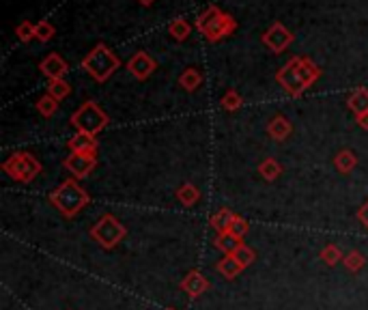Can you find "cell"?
<instances>
[{"instance_id": "1", "label": "cell", "mask_w": 368, "mask_h": 310, "mask_svg": "<svg viewBox=\"0 0 368 310\" xmlns=\"http://www.w3.org/2000/svg\"><path fill=\"white\" fill-rule=\"evenodd\" d=\"M321 78V67L308 56H293L276 73V80L287 95L302 97Z\"/></svg>"}, {"instance_id": "2", "label": "cell", "mask_w": 368, "mask_h": 310, "mask_svg": "<svg viewBox=\"0 0 368 310\" xmlns=\"http://www.w3.org/2000/svg\"><path fill=\"white\" fill-rule=\"evenodd\" d=\"M50 203L56 207V211H59L63 218L69 220V218H76L84 207L91 203V196H89L87 190L80 185L78 179L69 177L50 194Z\"/></svg>"}, {"instance_id": "3", "label": "cell", "mask_w": 368, "mask_h": 310, "mask_svg": "<svg viewBox=\"0 0 368 310\" xmlns=\"http://www.w3.org/2000/svg\"><path fill=\"white\" fill-rule=\"evenodd\" d=\"M196 28L209 43H218L226 37H231L237 31V20L231 13H226L220 7L211 5L196 17Z\"/></svg>"}, {"instance_id": "4", "label": "cell", "mask_w": 368, "mask_h": 310, "mask_svg": "<svg viewBox=\"0 0 368 310\" xmlns=\"http://www.w3.org/2000/svg\"><path fill=\"white\" fill-rule=\"evenodd\" d=\"M121 67L119 56L112 52L106 43H97L87 56L82 59V69L87 71L95 82H106Z\"/></svg>"}, {"instance_id": "5", "label": "cell", "mask_w": 368, "mask_h": 310, "mask_svg": "<svg viewBox=\"0 0 368 310\" xmlns=\"http://www.w3.org/2000/svg\"><path fill=\"white\" fill-rule=\"evenodd\" d=\"M43 171L41 162L26 151H15L3 162V173H7L17 183H33Z\"/></svg>"}, {"instance_id": "6", "label": "cell", "mask_w": 368, "mask_h": 310, "mask_svg": "<svg viewBox=\"0 0 368 310\" xmlns=\"http://www.w3.org/2000/svg\"><path fill=\"white\" fill-rule=\"evenodd\" d=\"M110 123L106 112L93 101H84L73 115H71V125L80 132V134H87V136H97L99 132H104V127Z\"/></svg>"}, {"instance_id": "7", "label": "cell", "mask_w": 368, "mask_h": 310, "mask_svg": "<svg viewBox=\"0 0 368 310\" xmlns=\"http://www.w3.org/2000/svg\"><path fill=\"white\" fill-rule=\"evenodd\" d=\"M91 237L104 250H112V248H117L127 237V227H125V224L117 216L104 213L91 227Z\"/></svg>"}, {"instance_id": "8", "label": "cell", "mask_w": 368, "mask_h": 310, "mask_svg": "<svg viewBox=\"0 0 368 310\" xmlns=\"http://www.w3.org/2000/svg\"><path fill=\"white\" fill-rule=\"evenodd\" d=\"M261 41H263V45H265L269 52L280 54V52H285V50L295 41V35H293L282 22H274V24L267 28V31L263 33Z\"/></svg>"}, {"instance_id": "9", "label": "cell", "mask_w": 368, "mask_h": 310, "mask_svg": "<svg viewBox=\"0 0 368 310\" xmlns=\"http://www.w3.org/2000/svg\"><path fill=\"white\" fill-rule=\"evenodd\" d=\"M65 171L73 177V179H87L97 166V155H87V153H71L63 160Z\"/></svg>"}, {"instance_id": "10", "label": "cell", "mask_w": 368, "mask_h": 310, "mask_svg": "<svg viewBox=\"0 0 368 310\" xmlns=\"http://www.w3.org/2000/svg\"><path fill=\"white\" fill-rule=\"evenodd\" d=\"M157 69V63L149 56V52H136L132 59L127 61V71L136 78V80H149L151 73Z\"/></svg>"}, {"instance_id": "11", "label": "cell", "mask_w": 368, "mask_h": 310, "mask_svg": "<svg viewBox=\"0 0 368 310\" xmlns=\"http://www.w3.org/2000/svg\"><path fill=\"white\" fill-rule=\"evenodd\" d=\"M209 280L198 272V269H190L185 276H183V280L179 283V289L187 295V297H192V300H196V297H201L203 293H207L209 291Z\"/></svg>"}, {"instance_id": "12", "label": "cell", "mask_w": 368, "mask_h": 310, "mask_svg": "<svg viewBox=\"0 0 368 310\" xmlns=\"http://www.w3.org/2000/svg\"><path fill=\"white\" fill-rule=\"evenodd\" d=\"M39 71H41L48 80H63V78L67 76V71H69V65H67V61L63 59L61 54L52 52V54L45 56V59H41Z\"/></svg>"}, {"instance_id": "13", "label": "cell", "mask_w": 368, "mask_h": 310, "mask_svg": "<svg viewBox=\"0 0 368 310\" xmlns=\"http://www.w3.org/2000/svg\"><path fill=\"white\" fill-rule=\"evenodd\" d=\"M267 136L271 140H276V143H285V140L293 134V125L291 121L285 117V115H276L267 121Z\"/></svg>"}, {"instance_id": "14", "label": "cell", "mask_w": 368, "mask_h": 310, "mask_svg": "<svg viewBox=\"0 0 368 310\" xmlns=\"http://www.w3.org/2000/svg\"><path fill=\"white\" fill-rule=\"evenodd\" d=\"M67 147L71 153H87V155H97V149H99L95 136H87V134H80V132L69 138Z\"/></svg>"}, {"instance_id": "15", "label": "cell", "mask_w": 368, "mask_h": 310, "mask_svg": "<svg viewBox=\"0 0 368 310\" xmlns=\"http://www.w3.org/2000/svg\"><path fill=\"white\" fill-rule=\"evenodd\" d=\"M243 269H246V267H243L233 255H224V257L215 263V272H218L220 276H224L226 280H235Z\"/></svg>"}, {"instance_id": "16", "label": "cell", "mask_w": 368, "mask_h": 310, "mask_svg": "<svg viewBox=\"0 0 368 310\" xmlns=\"http://www.w3.org/2000/svg\"><path fill=\"white\" fill-rule=\"evenodd\" d=\"M355 166H358V155L351 149H343L334 155V168L341 175H349L351 171H355Z\"/></svg>"}, {"instance_id": "17", "label": "cell", "mask_w": 368, "mask_h": 310, "mask_svg": "<svg viewBox=\"0 0 368 310\" xmlns=\"http://www.w3.org/2000/svg\"><path fill=\"white\" fill-rule=\"evenodd\" d=\"M233 220H235V213L229 209V207H222V209H218L213 216H211V220H209V224L213 227V231L220 235V233H226L231 229V224H233Z\"/></svg>"}, {"instance_id": "18", "label": "cell", "mask_w": 368, "mask_h": 310, "mask_svg": "<svg viewBox=\"0 0 368 310\" xmlns=\"http://www.w3.org/2000/svg\"><path fill=\"white\" fill-rule=\"evenodd\" d=\"M203 84V73L198 67H187L181 76H179V87L187 93H194L198 87Z\"/></svg>"}, {"instance_id": "19", "label": "cell", "mask_w": 368, "mask_h": 310, "mask_svg": "<svg viewBox=\"0 0 368 310\" xmlns=\"http://www.w3.org/2000/svg\"><path fill=\"white\" fill-rule=\"evenodd\" d=\"M347 108L353 112L355 117L366 115V112H368V89H355L347 97Z\"/></svg>"}, {"instance_id": "20", "label": "cell", "mask_w": 368, "mask_h": 310, "mask_svg": "<svg viewBox=\"0 0 368 310\" xmlns=\"http://www.w3.org/2000/svg\"><path fill=\"white\" fill-rule=\"evenodd\" d=\"M177 201L183 207H194L198 201H201V190H198L194 183H183L177 188Z\"/></svg>"}, {"instance_id": "21", "label": "cell", "mask_w": 368, "mask_h": 310, "mask_svg": "<svg viewBox=\"0 0 368 310\" xmlns=\"http://www.w3.org/2000/svg\"><path fill=\"white\" fill-rule=\"evenodd\" d=\"M259 173H261V177L265 179V181H276V179H280V175H282V164L276 160V157H265V160H261V164H259Z\"/></svg>"}, {"instance_id": "22", "label": "cell", "mask_w": 368, "mask_h": 310, "mask_svg": "<svg viewBox=\"0 0 368 310\" xmlns=\"http://www.w3.org/2000/svg\"><path fill=\"white\" fill-rule=\"evenodd\" d=\"M243 244V239H239V237H235L233 233H220L218 237H215V248L220 250V252H224V255H233V252L239 248Z\"/></svg>"}, {"instance_id": "23", "label": "cell", "mask_w": 368, "mask_h": 310, "mask_svg": "<svg viewBox=\"0 0 368 310\" xmlns=\"http://www.w3.org/2000/svg\"><path fill=\"white\" fill-rule=\"evenodd\" d=\"M48 95H52L54 99H67L71 95V84L63 78V80H50L48 82Z\"/></svg>"}, {"instance_id": "24", "label": "cell", "mask_w": 368, "mask_h": 310, "mask_svg": "<svg viewBox=\"0 0 368 310\" xmlns=\"http://www.w3.org/2000/svg\"><path fill=\"white\" fill-rule=\"evenodd\" d=\"M168 33H171V37H173L175 41H185V39L192 35V26H190L187 20L177 17V20L171 22V26H168Z\"/></svg>"}, {"instance_id": "25", "label": "cell", "mask_w": 368, "mask_h": 310, "mask_svg": "<svg viewBox=\"0 0 368 310\" xmlns=\"http://www.w3.org/2000/svg\"><path fill=\"white\" fill-rule=\"evenodd\" d=\"M37 112L41 117H45V119H50V117H54L56 112H59V99H54L52 95H41L39 99H37Z\"/></svg>"}, {"instance_id": "26", "label": "cell", "mask_w": 368, "mask_h": 310, "mask_svg": "<svg viewBox=\"0 0 368 310\" xmlns=\"http://www.w3.org/2000/svg\"><path fill=\"white\" fill-rule=\"evenodd\" d=\"M345 259V255H343V250L338 248L336 244H327L323 250H321V261L325 263V265H330V267H334V265H338Z\"/></svg>"}, {"instance_id": "27", "label": "cell", "mask_w": 368, "mask_h": 310, "mask_svg": "<svg viewBox=\"0 0 368 310\" xmlns=\"http://www.w3.org/2000/svg\"><path fill=\"white\" fill-rule=\"evenodd\" d=\"M241 104H243V97H241L235 89H229V91H226V93L222 95V99H220V106H222V110H226V112L239 110Z\"/></svg>"}, {"instance_id": "28", "label": "cell", "mask_w": 368, "mask_h": 310, "mask_svg": "<svg viewBox=\"0 0 368 310\" xmlns=\"http://www.w3.org/2000/svg\"><path fill=\"white\" fill-rule=\"evenodd\" d=\"M54 35H56V28L52 26V22L41 20V22H37V24H35V39H37V41L48 43V41H52V39H54Z\"/></svg>"}, {"instance_id": "29", "label": "cell", "mask_w": 368, "mask_h": 310, "mask_svg": "<svg viewBox=\"0 0 368 310\" xmlns=\"http://www.w3.org/2000/svg\"><path fill=\"white\" fill-rule=\"evenodd\" d=\"M343 263H345V267L351 274H355V272H360L366 265V259H364V255H362L360 250H349L347 255H345V259H343Z\"/></svg>"}, {"instance_id": "30", "label": "cell", "mask_w": 368, "mask_h": 310, "mask_svg": "<svg viewBox=\"0 0 368 310\" xmlns=\"http://www.w3.org/2000/svg\"><path fill=\"white\" fill-rule=\"evenodd\" d=\"M233 257L243 265V267H250L254 261H257V252H254L250 246H246V244H241L235 252H233Z\"/></svg>"}, {"instance_id": "31", "label": "cell", "mask_w": 368, "mask_h": 310, "mask_svg": "<svg viewBox=\"0 0 368 310\" xmlns=\"http://www.w3.org/2000/svg\"><path fill=\"white\" fill-rule=\"evenodd\" d=\"M15 35H17V39L22 41V43H28L31 39H35V24L33 22H20L17 26H15Z\"/></svg>"}, {"instance_id": "32", "label": "cell", "mask_w": 368, "mask_h": 310, "mask_svg": "<svg viewBox=\"0 0 368 310\" xmlns=\"http://www.w3.org/2000/svg\"><path fill=\"white\" fill-rule=\"evenodd\" d=\"M248 231H250V224H248V220H243L241 216H235V220H233V224H231L229 233H233L235 237L243 239V237L248 235Z\"/></svg>"}, {"instance_id": "33", "label": "cell", "mask_w": 368, "mask_h": 310, "mask_svg": "<svg viewBox=\"0 0 368 310\" xmlns=\"http://www.w3.org/2000/svg\"><path fill=\"white\" fill-rule=\"evenodd\" d=\"M355 218H358V222L362 224L364 229H368V201L358 209V213H355Z\"/></svg>"}, {"instance_id": "34", "label": "cell", "mask_w": 368, "mask_h": 310, "mask_svg": "<svg viewBox=\"0 0 368 310\" xmlns=\"http://www.w3.org/2000/svg\"><path fill=\"white\" fill-rule=\"evenodd\" d=\"M358 127L368 129V112H366V115H360V117H358Z\"/></svg>"}, {"instance_id": "35", "label": "cell", "mask_w": 368, "mask_h": 310, "mask_svg": "<svg viewBox=\"0 0 368 310\" xmlns=\"http://www.w3.org/2000/svg\"><path fill=\"white\" fill-rule=\"evenodd\" d=\"M153 3H157V0H138V5H143V7H151Z\"/></svg>"}, {"instance_id": "36", "label": "cell", "mask_w": 368, "mask_h": 310, "mask_svg": "<svg viewBox=\"0 0 368 310\" xmlns=\"http://www.w3.org/2000/svg\"><path fill=\"white\" fill-rule=\"evenodd\" d=\"M168 310H173V308H168Z\"/></svg>"}]
</instances>
